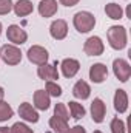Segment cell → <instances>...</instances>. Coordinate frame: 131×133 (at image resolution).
I'll return each mask as SVG.
<instances>
[{
	"mask_svg": "<svg viewBox=\"0 0 131 133\" xmlns=\"http://www.w3.org/2000/svg\"><path fill=\"white\" fill-rule=\"evenodd\" d=\"M72 23H74V28L79 33H88V31H91L94 28L96 17L91 12H88V11H79V12L74 14Z\"/></svg>",
	"mask_w": 131,
	"mask_h": 133,
	"instance_id": "6da1fadb",
	"label": "cell"
},
{
	"mask_svg": "<svg viewBox=\"0 0 131 133\" xmlns=\"http://www.w3.org/2000/svg\"><path fill=\"white\" fill-rule=\"evenodd\" d=\"M108 42L114 50H123L127 46V30L123 26L114 25L108 30Z\"/></svg>",
	"mask_w": 131,
	"mask_h": 133,
	"instance_id": "7a4b0ae2",
	"label": "cell"
},
{
	"mask_svg": "<svg viewBox=\"0 0 131 133\" xmlns=\"http://www.w3.org/2000/svg\"><path fill=\"white\" fill-rule=\"evenodd\" d=\"M0 57L8 65H17L22 61V53L14 45H3L2 50H0Z\"/></svg>",
	"mask_w": 131,
	"mask_h": 133,
	"instance_id": "3957f363",
	"label": "cell"
},
{
	"mask_svg": "<svg viewBox=\"0 0 131 133\" xmlns=\"http://www.w3.org/2000/svg\"><path fill=\"white\" fill-rule=\"evenodd\" d=\"M48 51L40 46V45H33L30 50H28V59L30 62H33L35 65H43V64H48Z\"/></svg>",
	"mask_w": 131,
	"mask_h": 133,
	"instance_id": "277c9868",
	"label": "cell"
},
{
	"mask_svg": "<svg viewBox=\"0 0 131 133\" xmlns=\"http://www.w3.org/2000/svg\"><path fill=\"white\" fill-rule=\"evenodd\" d=\"M113 71L120 82H127L131 76V66L125 59H116L113 62Z\"/></svg>",
	"mask_w": 131,
	"mask_h": 133,
	"instance_id": "5b68a950",
	"label": "cell"
},
{
	"mask_svg": "<svg viewBox=\"0 0 131 133\" xmlns=\"http://www.w3.org/2000/svg\"><path fill=\"white\" fill-rule=\"evenodd\" d=\"M103 50H105L103 42H102V39L97 37V36H91L85 42V45H83V51L88 56H100L103 53Z\"/></svg>",
	"mask_w": 131,
	"mask_h": 133,
	"instance_id": "8992f818",
	"label": "cell"
},
{
	"mask_svg": "<svg viewBox=\"0 0 131 133\" xmlns=\"http://www.w3.org/2000/svg\"><path fill=\"white\" fill-rule=\"evenodd\" d=\"M6 37H8L9 42H12V43H16V45H22V43L26 42L28 34H26L25 30H22L19 25H11V26H8V30H6Z\"/></svg>",
	"mask_w": 131,
	"mask_h": 133,
	"instance_id": "52a82bcc",
	"label": "cell"
},
{
	"mask_svg": "<svg viewBox=\"0 0 131 133\" xmlns=\"http://www.w3.org/2000/svg\"><path fill=\"white\" fill-rule=\"evenodd\" d=\"M37 74H39V77H40V79H43V81H54V79H59L57 62H54L53 65H49V64L39 65Z\"/></svg>",
	"mask_w": 131,
	"mask_h": 133,
	"instance_id": "ba28073f",
	"label": "cell"
},
{
	"mask_svg": "<svg viewBox=\"0 0 131 133\" xmlns=\"http://www.w3.org/2000/svg\"><path fill=\"white\" fill-rule=\"evenodd\" d=\"M105 115H106V107H105L103 101L100 98H96L91 102V118H93V121L100 124L105 119Z\"/></svg>",
	"mask_w": 131,
	"mask_h": 133,
	"instance_id": "9c48e42d",
	"label": "cell"
},
{
	"mask_svg": "<svg viewBox=\"0 0 131 133\" xmlns=\"http://www.w3.org/2000/svg\"><path fill=\"white\" fill-rule=\"evenodd\" d=\"M49 33H51V36H53L56 40L65 39L66 34H68V23H66L65 20H62V19L54 20V22L51 23V26H49Z\"/></svg>",
	"mask_w": 131,
	"mask_h": 133,
	"instance_id": "30bf717a",
	"label": "cell"
},
{
	"mask_svg": "<svg viewBox=\"0 0 131 133\" xmlns=\"http://www.w3.org/2000/svg\"><path fill=\"white\" fill-rule=\"evenodd\" d=\"M108 77V68L103 64H94L90 68V79L94 84H102Z\"/></svg>",
	"mask_w": 131,
	"mask_h": 133,
	"instance_id": "8fae6325",
	"label": "cell"
},
{
	"mask_svg": "<svg viewBox=\"0 0 131 133\" xmlns=\"http://www.w3.org/2000/svg\"><path fill=\"white\" fill-rule=\"evenodd\" d=\"M60 66H62V73H63L65 77H74V76L79 73V70H80V64H79V61L71 59V57L63 59L62 64H60Z\"/></svg>",
	"mask_w": 131,
	"mask_h": 133,
	"instance_id": "7c38bea8",
	"label": "cell"
},
{
	"mask_svg": "<svg viewBox=\"0 0 131 133\" xmlns=\"http://www.w3.org/2000/svg\"><path fill=\"white\" fill-rule=\"evenodd\" d=\"M19 115H20L22 119H25V121H28V122H37V121H39V113L35 111V108H33V105L28 104V102L20 104V107H19Z\"/></svg>",
	"mask_w": 131,
	"mask_h": 133,
	"instance_id": "4fadbf2b",
	"label": "cell"
},
{
	"mask_svg": "<svg viewBox=\"0 0 131 133\" xmlns=\"http://www.w3.org/2000/svg\"><path fill=\"white\" fill-rule=\"evenodd\" d=\"M114 108L119 113H125L127 108H128V95L122 88L116 90V95H114Z\"/></svg>",
	"mask_w": 131,
	"mask_h": 133,
	"instance_id": "5bb4252c",
	"label": "cell"
},
{
	"mask_svg": "<svg viewBox=\"0 0 131 133\" xmlns=\"http://www.w3.org/2000/svg\"><path fill=\"white\" fill-rule=\"evenodd\" d=\"M34 105H35V108L43 110V111L49 108L51 99H49V95L46 93V90H37L34 93Z\"/></svg>",
	"mask_w": 131,
	"mask_h": 133,
	"instance_id": "9a60e30c",
	"label": "cell"
},
{
	"mask_svg": "<svg viewBox=\"0 0 131 133\" xmlns=\"http://www.w3.org/2000/svg\"><path fill=\"white\" fill-rule=\"evenodd\" d=\"M39 12L42 17H53L57 12V2L56 0H42L39 3Z\"/></svg>",
	"mask_w": 131,
	"mask_h": 133,
	"instance_id": "2e32d148",
	"label": "cell"
},
{
	"mask_svg": "<svg viewBox=\"0 0 131 133\" xmlns=\"http://www.w3.org/2000/svg\"><path fill=\"white\" fill-rule=\"evenodd\" d=\"M72 95H74V98H77V99H88L90 98V95H91V88H90V85L85 82V81H77L76 82V85L72 87Z\"/></svg>",
	"mask_w": 131,
	"mask_h": 133,
	"instance_id": "e0dca14e",
	"label": "cell"
},
{
	"mask_svg": "<svg viewBox=\"0 0 131 133\" xmlns=\"http://www.w3.org/2000/svg\"><path fill=\"white\" fill-rule=\"evenodd\" d=\"M12 8H14V12H16L17 17L30 16V14L33 12V9H34L33 3H31L30 0H19L16 5H12Z\"/></svg>",
	"mask_w": 131,
	"mask_h": 133,
	"instance_id": "ac0fdd59",
	"label": "cell"
},
{
	"mask_svg": "<svg viewBox=\"0 0 131 133\" xmlns=\"http://www.w3.org/2000/svg\"><path fill=\"white\" fill-rule=\"evenodd\" d=\"M105 12H106V16H108L110 19H113V20H119V19H122V16H123V9H122L120 5H117V3H108V5L105 6Z\"/></svg>",
	"mask_w": 131,
	"mask_h": 133,
	"instance_id": "d6986e66",
	"label": "cell"
},
{
	"mask_svg": "<svg viewBox=\"0 0 131 133\" xmlns=\"http://www.w3.org/2000/svg\"><path fill=\"white\" fill-rule=\"evenodd\" d=\"M49 127L53 129L54 133H68V130H69L68 122L63 121V119L56 118V116H53V118L49 119Z\"/></svg>",
	"mask_w": 131,
	"mask_h": 133,
	"instance_id": "ffe728a7",
	"label": "cell"
},
{
	"mask_svg": "<svg viewBox=\"0 0 131 133\" xmlns=\"http://www.w3.org/2000/svg\"><path fill=\"white\" fill-rule=\"evenodd\" d=\"M68 107H69V113H71V116L74 118V119H80V118H83L85 116V108H83V105L82 104H79V102H69L68 104Z\"/></svg>",
	"mask_w": 131,
	"mask_h": 133,
	"instance_id": "44dd1931",
	"label": "cell"
},
{
	"mask_svg": "<svg viewBox=\"0 0 131 133\" xmlns=\"http://www.w3.org/2000/svg\"><path fill=\"white\" fill-rule=\"evenodd\" d=\"M12 115H14V110L11 108V105L5 101H0V122L8 121L9 118H12Z\"/></svg>",
	"mask_w": 131,
	"mask_h": 133,
	"instance_id": "7402d4cb",
	"label": "cell"
},
{
	"mask_svg": "<svg viewBox=\"0 0 131 133\" xmlns=\"http://www.w3.org/2000/svg\"><path fill=\"white\" fill-rule=\"evenodd\" d=\"M54 116L68 122V119H69V111H68V108H66L65 104H57V105L54 107Z\"/></svg>",
	"mask_w": 131,
	"mask_h": 133,
	"instance_id": "603a6c76",
	"label": "cell"
},
{
	"mask_svg": "<svg viewBox=\"0 0 131 133\" xmlns=\"http://www.w3.org/2000/svg\"><path fill=\"white\" fill-rule=\"evenodd\" d=\"M46 93H48L49 96L57 98V96L62 95V88H60L56 82H53V81H46Z\"/></svg>",
	"mask_w": 131,
	"mask_h": 133,
	"instance_id": "cb8c5ba5",
	"label": "cell"
},
{
	"mask_svg": "<svg viewBox=\"0 0 131 133\" xmlns=\"http://www.w3.org/2000/svg\"><path fill=\"white\" fill-rule=\"evenodd\" d=\"M111 132L113 133H125V124L122 119L119 118H114L111 121Z\"/></svg>",
	"mask_w": 131,
	"mask_h": 133,
	"instance_id": "d4e9b609",
	"label": "cell"
},
{
	"mask_svg": "<svg viewBox=\"0 0 131 133\" xmlns=\"http://www.w3.org/2000/svg\"><path fill=\"white\" fill-rule=\"evenodd\" d=\"M11 132L12 133H33V130L26 125V124H22V122H16L12 127H11Z\"/></svg>",
	"mask_w": 131,
	"mask_h": 133,
	"instance_id": "484cf974",
	"label": "cell"
},
{
	"mask_svg": "<svg viewBox=\"0 0 131 133\" xmlns=\"http://www.w3.org/2000/svg\"><path fill=\"white\" fill-rule=\"evenodd\" d=\"M12 9V0H0V16L8 14Z\"/></svg>",
	"mask_w": 131,
	"mask_h": 133,
	"instance_id": "4316f807",
	"label": "cell"
},
{
	"mask_svg": "<svg viewBox=\"0 0 131 133\" xmlns=\"http://www.w3.org/2000/svg\"><path fill=\"white\" fill-rule=\"evenodd\" d=\"M68 133H86V130L83 127H80V125H74L72 129L68 130Z\"/></svg>",
	"mask_w": 131,
	"mask_h": 133,
	"instance_id": "83f0119b",
	"label": "cell"
},
{
	"mask_svg": "<svg viewBox=\"0 0 131 133\" xmlns=\"http://www.w3.org/2000/svg\"><path fill=\"white\" fill-rule=\"evenodd\" d=\"M60 3L69 8V6H74V5H77V3H79V0H60Z\"/></svg>",
	"mask_w": 131,
	"mask_h": 133,
	"instance_id": "f1b7e54d",
	"label": "cell"
},
{
	"mask_svg": "<svg viewBox=\"0 0 131 133\" xmlns=\"http://www.w3.org/2000/svg\"><path fill=\"white\" fill-rule=\"evenodd\" d=\"M0 133H12V132H11V129H8V127H0Z\"/></svg>",
	"mask_w": 131,
	"mask_h": 133,
	"instance_id": "f546056e",
	"label": "cell"
},
{
	"mask_svg": "<svg viewBox=\"0 0 131 133\" xmlns=\"http://www.w3.org/2000/svg\"><path fill=\"white\" fill-rule=\"evenodd\" d=\"M3 96H5V91H3V88L0 87V101H3Z\"/></svg>",
	"mask_w": 131,
	"mask_h": 133,
	"instance_id": "4dcf8cb0",
	"label": "cell"
},
{
	"mask_svg": "<svg viewBox=\"0 0 131 133\" xmlns=\"http://www.w3.org/2000/svg\"><path fill=\"white\" fill-rule=\"evenodd\" d=\"M93 133H102V132H100V130H94Z\"/></svg>",
	"mask_w": 131,
	"mask_h": 133,
	"instance_id": "1f68e13d",
	"label": "cell"
},
{
	"mask_svg": "<svg viewBox=\"0 0 131 133\" xmlns=\"http://www.w3.org/2000/svg\"><path fill=\"white\" fill-rule=\"evenodd\" d=\"M0 34H2V23H0Z\"/></svg>",
	"mask_w": 131,
	"mask_h": 133,
	"instance_id": "d6a6232c",
	"label": "cell"
}]
</instances>
